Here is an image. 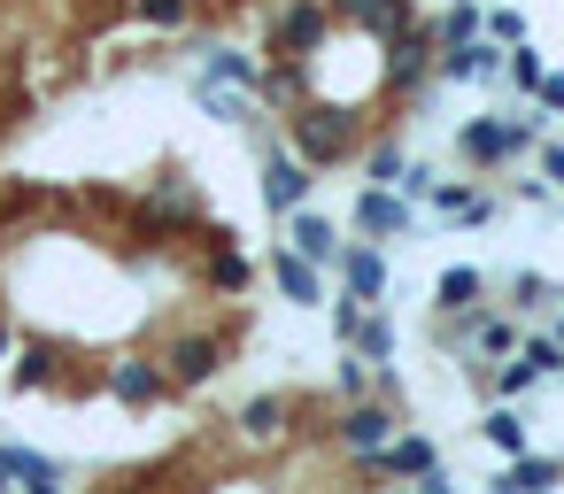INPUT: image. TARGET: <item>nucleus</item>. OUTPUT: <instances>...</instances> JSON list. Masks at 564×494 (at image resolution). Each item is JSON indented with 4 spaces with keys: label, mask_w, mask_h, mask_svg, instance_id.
<instances>
[{
    "label": "nucleus",
    "mask_w": 564,
    "mask_h": 494,
    "mask_svg": "<svg viewBox=\"0 0 564 494\" xmlns=\"http://www.w3.org/2000/svg\"><path fill=\"white\" fill-rule=\"evenodd\" d=\"M217 363H225V340H209V332H194V340H178V348H171V378H178V386L217 378Z\"/></svg>",
    "instance_id": "6e6552de"
},
{
    "label": "nucleus",
    "mask_w": 564,
    "mask_h": 494,
    "mask_svg": "<svg viewBox=\"0 0 564 494\" xmlns=\"http://www.w3.org/2000/svg\"><path fill=\"white\" fill-rule=\"evenodd\" d=\"M387 432H394V409H379V402H356V409L340 417V448H356V455H371Z\"/></svg>",
    "instance_id": "ddd939ff"
},
{
    "label": "nucleus",
    "mask_w": 564,
    "mask_h": 494,
    "mask_svg": "<svg viewBox=\"0 0 564 494\" xmlns=\"http://www.w3.org/2000/svg\"><path fill=\"white\" fill-rule=\"evenodd\" d=\"M541 178H549V186H564V147H541Z\"/></svg>",
    "instance_id": "f704fd0d"
},
{
    "label": "nucleus",
    "mask_w": 564,
    "mask_h": 494,
    "mask_svg": "<svg viewBox=\"0 0 564 494\" xmlns=\"http://www.w3.org/2000/svg\"><path fill=\"white\" fill-rule=\"evenodd\" d=\"M479 17H487V0H456V9L441 17V47H456V40H479Z\"/></svg>",
    "instance_id": "393cba45"
},
{
    "label": "nucleus",
    "mask_w": 564,
    "mask_h": 494,
    "mask_svg": "<svg viewBox=\"0 0 564 494\" xmlns=\"http://www.w3.org/2000/svg\"><path fill=\"white\" fill-rule=\"evenodd\" d=\"M202 109H209L217 124H248V94H240V86H217V78H202Z\"/></svg>",
    "instance_id": "5701e85b"
},
{
    "label": "nucleus",
    "mask_w": 564,
    "mask_h": 494,
    "mask_svg": "<svg viewBox=\"0 0 564 494\" xmlns=\"http://www.w3.org/2000/svg\"><path fill=\"white\" fill-rule=\"evenodd\" d=\"M495 70H502L495 40H456V47L441 55V78H456V86H471V78H495Z\"/></svg>",
    "instance_id": "9d476101"
},
{
    "label": "nucleus",
    "mask_w": 564,
    "mask_h": 494,
    "mask_svg": "<svg viewBox=\"0 0 564 494\" xmlns=\"http://www.w3.org/2000/svg\"><path fill=\"white\" fill-rule=\"evenodd\" d=\"M286 248H302L310 263H340V232L310 209H286Z\"/></svg>",
    "instance_id": "423d86ee"
},
{
    "label": "nucleus",
    "mask_w": 564,
    "mask_h": 494,
    "mask_svg": "<svg viewBox=\"0 0 564 494\" xmlns=\"http://www.w3.org/2000/svg\"><path fill=\"white\" fill-rule=\"evenodd\" d=\"M109 394H117V402H132V409H148V402L163 394V378H155L148 363H117V371H109Z\"/></svg>",
    "instance_id": "6ab92c4d"
},
{
    "label": "nucleus",
    "mask_w": 564,
    "mask_h": 494,
    "mask_svg": "<svg viewBox=\"0 0 564 494\" xmlns=\"http://www.w3.org/2000/svg\"><path fill=\"white\" fill-rule=\"evenodd\" d=\"M340 340H348L364 363H387V355H394V325H387V317H364V309L348 317V332H340Z\"/></svg>",
    "instance_id": "dca6fc26"
},
{
    "label": "nucleus",
    "mask_w": 564,
    "mask_h": 494,
    "mask_svg": "<svg viewBox=\"0 0 564 494\" xmlns=\"http://www.w3.org/2000/svg\"><path fill=\"white\" fill-rule=\"evenodd\" d=\"M9 348H17V332H9V325H0V355H9Z\"/></svg>",
    "instance_id": "c9c22d12"
},
{
    "label": "nucleus",
    "mask_w": 564,
    "mask_h": 494,
    "mask_svg": "<svg viewBox=\"0 0 564 494\" xmlns=\"http://www.w3.org/2000/svg\"><path fill=\"white\" fill-rule=\"evenodd\" d=\"M279 425H286V394H256V402H240V432H248V440H279Z\"/></svg>",
    "instance_id": "aec40b11"
},
{
    "label": "nucleus",
    "mask_w": 564,
    "mask_h": 494,
    "mask_svg": "<svg viewBox=\"0 0 564 494\" xmlns=\"http://www.w3.org/2000/svg\"><path fill=\"white\" fill-rule=\"evenodd\" d=\"M456 348L510 355V348H518V325H510V317H471V309H464V325H456Z\"/></svg>",
    "instance_id": "4468645a"
},
{
    "label": "nucleus",
    "mask_w": 564,
    "mask_h": 494,
    "mask_svg": "<svg viewBox=\"0 0 564 494\" xmlns=\"http://www.w3.org/2000/svg\"><path fill=\"white\" fill-rule=\"evenodd\" d=\"M263 194H271V209H279V217H286V209H302V194H310L302 155H271V163H263Z\"/></svg>",
    "instance_id": "9b49d317"
},
{
    "label": "nucleus",
    "mask_w": 564,
    "mask_h": 494,
    "mask_svg": "<svg viewBox=\"0 0 564 494\" xmlns=\"http://www.w3.org/2000/svg\"><path fill=\"white\" fill-rule=\"evenodd\" d=\"M533 378H541V371H533V363L518 355V363H502V371H495V394H525Z\"/></svg>",
    "instance_id": "c85d7f7f"
},
{
    "label": "nucleus",
    "mask_w": 564,
    "mask_h": 494,
    "mask_svg": "<svg viewBox=\"0 0 564 494\" xmlns=\"http://www.w3.org/2000/svg\"><path fill=\"white\" fill-rule=\"evenodd\" d=\"M556 471H564V463H549V455H525V448H518V455H510V471H502V486H510V494H541V486H556Z\"/></svg>",
    "instance_id": "412c9836"
},
{
    "label": "nucleus",
    "mask_w": 564,
    "mask_h": 494,
    "mask_svg": "<svg viewBox=\"0 0 564 494\" xmlns=\"http://www.w3.org/2000/svg\"><path fill=\"white\" fill-rule=\"evenodd\" d=\"M217 286H248V263L240 255H217Z\"/></svg>",
    "instance_id": "2f4dec72"
},
{
    "label": "nucleus",
    "mask_w": 564,
    "mask_h": 494,
    "mask_svg": "<svg viewBox=\"0 0 564 494\" xmlns=\"http://www.w3.org/2000/svg\"><path fill=\"white\" fill-rule=\"evenodd\" d=\"M271 278H279V294H286V301H302V309H310V301H325V278H317V263H310L302 248H286V255L271 263Z\"/></svg>",
    "instance_id": "f8f14e48"
},
{
    "label": "nucleus",
    "mask_w": 564,
    "mask_h": 494,
    "mask_svg": "<svg viewBox=\"0 0 564 494\" xmlns=\"http://www.w3.org/2000/svg\"><path fill=\"white\" fill-rule=\"evenodd\" d=\"M202 78H217V86H240V94H256V55H232V47H217Z\"/></svg>",
    "instance_id": "4be33fe9"
},
{
    "label": "nucleus",
    "mask_w": 564,
    "mask_h": 494,
    "mask_svg": "<svg viewBox=\"0 0 564 494\" xmlns=\"http://www.w3.org/2000/svg\"><path fill=\"white\" fill-rule=\"evenodd\" d=\"M502 70H510V86H518V94H533V86H541V55H533L525 40L510 47V63H502Z\"/></svg>",
    "instance_id": "bb28decb"
},
{
    "label": "nucleus",
    "mask_w": 564,
    "mask_h": 494,
    "mask_svg": "<svg viewBox=\"0 0 564 494\" xmlns=\"http://www.w3.org/2000/svg\"><path fill=\"white\" fill-rule=\"evenodd\" d=\"M479 32H487L495 47H518V40H525V17H510V9H495V0H487V17H479Z\"/></svg>",
    "instance_id": "a878e982"
},
{
    "label": "nucleus",
    "mask_w": 564,
    "mask_h": 494,
    "mask_svg": "<svg viewBox=\"0 0 564 494\" xmlns=\"http://www.w3.org/2000/svg\"><path fill=\"white\" fill-rule=\"evenodd\" d=\"M0 471H9V486H32V494H55L63 486V471L47 455H32V448H0Z\"/></svg>",
    "instance_id": "2eb2a0df"
},
{
    "label": "nucleus",
    "mask_w": 564,
    "mask_h": 494,
    "mask_svg": "<svg viewBox=\"0 0 564 494\" xmlns=\"http://www.w3.org/2000/svg\"><path fill=\"white\" fill-rule=\"evenodd\" d=\"M479 432H487V448H502V455H518V448H525V417H518V409H487V425H479Z\"/></svg>",
    "instance_id": "b1692460"
},
{
    "label": "nucleus",
    "mask_w": 564,
    "mask_h": 494,
    "mask_svg": "<svg viewBox=\"0 0 564 494\" xmlns=\"http://www.w3.org/2000/svg\"><path fill=\"white\" fill-rule=\"evenodd\" d=\"M294 155H302L310 171L340 163V155H348V124H340V117H325V109H302V117H294Z\"/></svg>",
    "instance_id": "7ed1b4c3"
},
{
    "label": "nucleus",
    "mask_w": 564,
    "mask_h": 494,
    "mask_svg": "<svg viewBox=\"0 0 564 494\" xmlns=\"http://www.w3.org/2000/svg\"><path fill=\"white\" fill-rule=\"evenodd\" d=\"M387 47H394V63H387V78H394V86L410 94V86L425 78V40H417V24H410V32H394Z\"/></svg>",
    "instance_id": "a211bd4d"
},
{
    "label": "nucleus",
    "mask_w": 564,
    "mask_h": 494,
    "mask_svg": "<svg viewBox=\"0 0 564 494\" xmlns=\"http://www.w3.org/2000/svg\"><path fill=\"white\" fill-rule=\"evenodd\" d=\"M356 232H371V240H402V232H410V194H394V186H364V194H356Z\"/></svg>",
    "instance_id": "20e7f679"
},
{
    "label": "nucleus",
    "mask_w": 564,
    "mask_h": 494,
    "mask_svg": "<svg viewBox=\"0 0 564 494\" xmlns=\"http://www.w3.org/2000/svg\"><path fill=\"white\" fill-rule=\"evenodd\" d=\"M549 301V278H518V309H541Z\"/></svg>",
    "instance_id": "473e14b6"
},
{
    "label": "nucleus",
    "mask_w": 564,
    "mask_h": 494,
    "mask_svg": "<svg viewBox=\"0 0 564 494\" xmlns=\"http://www.w3.org/2000/svg\"><path fill=\"white\" fill-rule=\"evenodd\" d=\"M518 355H525V363H533L541 378H549V371H564V340H525Z\"/></svg>",
    "instance_id": "cd10ccee"
},
{
    "label": "nucleus",
    "mask_w": 564,
    "mask_h": 494,
    "mask_svg": "<svg viewBox=\"0 0 564 494\" xmlns=\"http://www.w3.org/2000/svg\"><path fill=\"white\" fill-rule=\"evenodd\" d=\"M140 17H148V24H186L194 0H140Z\"/></svg>",
    "instance_id": "c756f323"
},
{
    "label": "nucleus",
    "mask_w": 564,
    "mask_h": 494,
    "mask_svg": "<svg viewBox=\"0 0 564 494\" xmlns=\"http://www.w3.org/2000/svg\"><path fill=\"white\" fill-rule=\"evenodd\" d=\"M402 178V147H371V186H394Z\"/></svg>",
    "instance_id": "7c9ffc66"
},
{
    "label": "nucleus",
    "mask_w": 564,
    "mask_h": 494,
    "mask_svg": "<svg viewBox=\"0 0 564 494\" xmlns=\"http://www.w3.org/2000/svg\"><path fill=\"white\" fill-rule=\"evenodd\" d=\"M371 471H387V479H417V486H448V471H441V455H433V440H417V432H387L371 455H364Z\"/></svg>",
    "instance_id": "f03ea898"
},
{
    "label": "nucleus",
    "mask_w": 564,
    "mask_h": 494,
    "mask_svg": "<svg viewBox=\"0 0 564 494\" xmlns=\"http://www.w3.org/2000/svg\"><path fill=\"white\" fill-rule=\"evenodd\" d=\"M340 17H356L371 40H394V32H410V0H333Z\"/></svg>",
    "instance_id": "1a4fd4ad"
},
{
    "label": "nucleus",
    "mask_w": 564,
    "mask_h": 494,
    "mask_svg": "<svg viewBox=\"0 0 564 494\" xmlns=\"http://www.w3.org/2000/svg\"><path fill=\"white\" fill-rule=\"evenodd\" d=\"M479 294H487L479 271H448V278L433 286V309H441V317H464V309H479Z\"/></svg>",
    "instance_id": "f3484780"
},
{
    "label": "nucleus",
    "mask_w": 564,
    "mask_h": 494,
    "mask_svg": "<svg viewBox=\"0 0 564 494\" xmlns=\"http://www.w3.org/2000/svg\"><path fill=\"white\" fill-rule=\"evenodd\" d=\"M340 286H348L356 301H379V294H387V255H379V248H340Z\"/></svg>",
    "instance_id": "0eeeda50"
},
{
    "label": "nucleus",
    "mask_w": 564,
    "mask_h": 494,
    "mask_svg": "<svg viewBox=\"0 0 564 494\" xmlns=\"http://www.w3.org/2000/svg\"><path fill=\"white\" fill-rule=\"evenodd\" d=\"M456 147H464V163H479V171H487V163L525 155V147H533V124H525V117H479V124H464V140H456Z\"/></svg>",
    "instance_id": "f257e3e1"
},
{
    "label": "nucleus",
    "mask_w": 564,
    "mask_h": 494,
    "mask_svg": "<svg viewBox=\"0 0 564 494\" xmlns=\"http://www.w3.org/2000/svg\"><path fill=\"white\" fill-rule=\"evenodd\" d=\"M317 40H325V9H317V0H294V9L279 17V32H271V47H279L286 63H302Z\"/></svg>",
    "instance_id": "39448f33"
},
{
    "label": "nucleus",
    "mask_w": 564,
    "mask_h": 494,
    "mask_svg": "<svg viewBox=\"0 0 564 494\" xmlns=\"http://www.w3.org/2000/svg\"><path fill=\"white\" fill-rule=\"evenodd\" d=\"M533 94H541V109H556V117H564V78H549V70H541V86H533Z\"/></svg>",
    "instance_id": "72a5a7b5"
}]
</instances>
